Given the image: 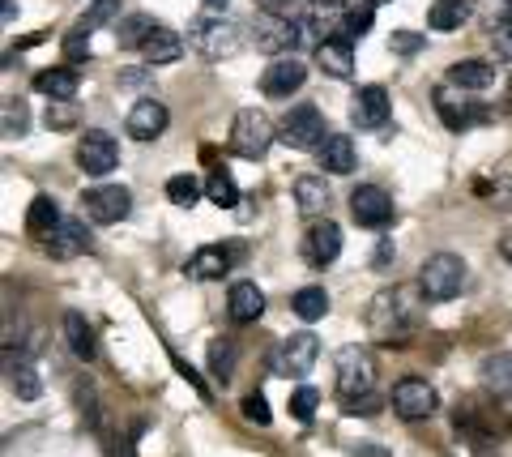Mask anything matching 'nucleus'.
Wrapping results in <instances>:
<instances>
[{
	"label": "nucleus",
	"instance_id": "1",
	"mask_svg": "<svg viewBox=\"0 0 512 457\" xmlns=\"http://www.w3.org/2000/svg\"><path fill=\"white\" fill-rule=\"evenodd\" d=\"M367 321H372V334L384 338V342H402L414 321H419V304H414V295L406 287H389L372 299V312H367Z\"/></svg>",
	"mask_w": 512,
	"mask_h": 457
},
{
	"label": "nucleus",
	"instance_id": "2",
	"mask_svg": "<svg viewBox=\"0 0 512 457\" xmlns=\"http://www.w3.org/2000/svg\"><path fill=\"white\" fill-rule=\"evenodd\" d=\"M461 287H466V261H461L457 252H436V257L423 261V270H419L423 299H431V304H448V299L461 295Z\"/></svg>",
	"mask_w": 512,
	"mask_h": 457
},
{
	"label": "nucleus",
	"instance_id": "3",
	"mask_svg": "<svg viewBox=\"0 0 512 457\" xmlns=\"http://www.w3.org/2000/svg\"><path fill=\"white\" fill-rule=\"evenodd\" d=\"M274 120H269L261 107H244V112H235V124H231V150L239 159H265L269 146H274Z\"/></svg>",
	"mask_w": 512,
	"mask_h": 457
},
{
	"label": "nucleus",
	"instance_id": "4",
	"mask_svg": "<svg viewBox=\"0 0 512 457\" xmlns=\"http://www.w3.org/2000/svg\"><path fill=\"white\" fill-rule=\"evenodd\" d=\"M278 137H282L291 150H320V146H325V137H329L325 112H320V107H312V103L291 107V112L282 116V124H278Z\"/></svg>",
	"mask_w": 512,
	"mask_h": 457
},
{
	"label": "nucleus",
	"instance_id": "5",
	"mask_svg": "<svg viewBox=\"0 0 512 457\" xmlns=\"http://www.w3.org/2000/svg\"><path fill=\"white\" fill-rule=\"evenodd\" d=\"M372 385H376V364L363 346H342L338 351V393L342 402H359V398H372Z\"/></svg>",
	"mask_w": 512,
	"mask_h": 457
},
{
	"label": "nucleus",
	"instance_id": "6",
	"mask_svg": "<svg viewBox=\"0 0 512 457\" xmlns=\"http://www.w3.org/2000/svg\"><path fill=\"white\" fill-rule=\"evenodd\" d=\"M188 39L205 60H222L239 52V26H231L227 18H210V13L188 26Z\"/></svg>",
	"mask_w": 512,
	"mask_h": 457
},
{
	"label": "nucleus",
	"instance_id": "7",
	"mask_svg": "<svg viewBox=\"0 0 512 457\" xmlns=\"http://www.w3.org/2000/svg\"><path fill=\"white\" fill-rule=\"evenodd\" d=\"M82 210L90 223H120V218H128V210H133V193H128L124 184H94L82 193Z\"/></svg>",
	"mask_w": 512,
	"mask_h": 457
},
{
	"label": "nucleus",
	"instance_id": "8",
	"mask_svg": "<svg viewBox=\"0 0 512 457\" xmlns=\"http://www.w3.org/2000/svg\"><path fill=\"white\" fill-rule=\"evenodd\" d=\"M436 389H431L423 376H406V381H397L393 393H389V406L397 415H402L406 423H419L427 415H436Z\"/></svg>",
	"mask_w": 512,
	"mask_h": 457
},
{
	"label": "nucleus",
	"instance_id": "9",
	"mask_svg": "<svg viewBox=\"0 0 512 457\" xmlns=\"http://www.w3.org/2000/svg\"><path fill=\"white\" fill-rule=\"evenodd\" d=\"M393 197L384 193L376 184H359L355 193H350V218H355L359 227H372V231H384L393 223Z\"/></svg>",
	"mask_w": 512,
	"mask_h": 457
},
{
	"label": "nucleus",
	"instance_id": "10",
	"mask_svg": "<svg viewBox=\"0 0 512 457\" xmlns=\"http://www.w3.org/2000/svg\"><path fill=\"white\" fill-rule=\"evenodd\" d=\"M252 47L256 52H265V56H291V47L299 43V30L291 18H274V13H261V18L252 22Z\"/></svg>",
	"mask_w": 512,
	"mask_h": 457
},
{
	"label": "nucleus",
	"instance_id": "11",
	"mask_svg": "<svg viewBox=\"0 0 512 457\" xmlns=\"http://www.w3.org/2000/svg\"><path fill=\"white\" fill-rule=\"evenodd\" d=\"M77 163H82L86 176H111L116 163H120L116 137L103 133V129H86L82 141H77Z\"/></svg>",
	"mask_w": 512,
	"mask_h": 457
},
{
	"label": "nucleus",
	"instance_id": "12",
	"mask_svg": "<svg viewBox=\"0 0 512 457\" xmlns=\"http://www.w3.org/2000/svg\"><path fill=\"white\" fill-rule=\"evenodd\" d=\"M342 257V227L333 223V218H316L303 235V261L312 265V270H325Z\"/></svg>",
	"mask_w": 512,
	"mask_h": 457
},
{
	"label": "nucleus",
	"instance_id": "13",
	"mask_svg": "<svg viewBox=\"0 0 512 457\" xmlns=\"http://www.w3.org/2000/svg\"><path fill=\"white\" fill-rule=\"evenodd\" d=\"M316 359H320V342H316V334H291L282 346H278V355H274V368H278V376H308L312 368H316Z\"/></svg>",
	"mask_w": 512,
	"mask_h": 457
},
{
	"label": "nucleus",
	"instance_id": "14",
	"mask_svg": "<svg viewBox=\"0 0 512 457\" xmlns=\"http://www.w3.org/2000/svg\"><path fill=\"white\" fill-rule=\"evenodd\" d=\"M389 116H393V103H389V90H384V86H363L355 94V103H350V124L363 129V133L384 129Z\"/></svg>",
	"mask_w": 512,
	"mask_h": 457
},
{
	"label": "nucleus",
	"instance_id": "15",
	"mask_svg": "<svg viewBox=\"0 0 512 457\" xmlns=\"http://www.w3.org/2000/svg\"><path fill=\"white\" fill-rule=\"evenodd\" d=\"M308 82V65L291 52V56H278L274 65H265L261 73V90L269 94V99H291V94Z\"/></svg>",
	"mask_w": 512,
	"mask_h": 457
},
{
	"label": "nucleus",
	"instance_id": "16",
	"mask_svg": "<svg viewBox=\"0 0 512 457\" xmlns=\"http://www.w3.org/2000/svg\"><path fill=\"white\" fill-rule=\"evenodd\" d=\"M167 107L158 103V99H137L133 103V112H128L124 120V129L128 137H137V141H154V137H163L167 133Z\"/></svg>",
	"mask_w": 512,
	"mask_h": 457
},
{
	"label": "nucleus",
	"instance_id": "17",
	"mask_svg": "<svg viewBox=\"0 0 512 457\" xmlns=\"http://www.w3.org/2000/svg\"><path fill=\"white\" fill-rule=\"evenodd\" d=\"M43 248L60 261L82 257V252H90V231H86V223H77V218H64V223L43 240Z\"/></svg>",
	"mask_w": 512,
	"mask_h": 457
},
{
	"label": "nucleus",
	"instance_id": "18",
	"mask_svg": "<svg viewBox=\"0 0 512 457\" xmlns=\"http://www.w3.org/2000/svg\"><path fill=\"white\" fill-rule=\"evenodd\" d=\"M316 159H320V167H325L329 176H350V171L359 167L355 141H350L346 133H329V137H325V146L316 150Z\"/></svg>",
	"mask_w": 512,
	"mask_h": 457
},
{
	"label": "nucleus",
	"instance_id": "19",
	"mask_svg": "<svg viewBox=\"0 0 512 457\" xmlns=\"http://www.w3.org/2000/svg\"><path fill=\"white\" fill-rule=\"evenodd\" d=\"M188 278H197V282H214V278H222L231 270V248H222V244H205V248H197L188 257Z\"/></svg>",
	"mask_w": 512,
	"mask_h": 457
},
{
	"label": "nucleus",
	"instance_id": "20",
	"mask_svg": "<svg viewBox=\"0 0 512 457\" xmlns=\"http://www.w3.org/2000/svg\"><path fill=\"white\" fill-rule=\"evenodd\" d=\"M436 112H440V120H444L453 133H466L470 124L483 120V112H478L470 99H457L453 90H436Z\"/></svg>",
	"mask_w": 512,
	"mask_h": 457
},
{
	"label": "nucleus",
	"instance_id": "21",
	"mask_svg": "<svg viewBox=\"0 0 512 457\" xmlns=\"http://www.w3.org/2000/svg\"><path fill=\"white\" fill-rule=\"evenodd\" d=\"M227 312H231V321H239V325L261 321V312H265L261 287H256V282H235L231 295H227Z\"/></svg>",
	"mask_w": 512,
	"mask_h": 457
},
{
	"label": "nucleus",
	"instance_id": "22",
	"mask_svg": "<svg viewBox=\"0 0 512 457\" xmlns=\"http://www.w3.org/2000/svg\"><path fill=\"white\" fill-rule=\"evenodd\" d=\"M478 376H483V385L491 398L508 402L512 398V351H495L483 359V368H478Z\"/></svg>",
	"mask_w": 512,
	"mask_h": 457
},
{
	"label": "nucleus",
	"instance_id": "23",
	"mask_svg": "<svg viewBox=\"0 0 512 457\" xmlns=\"http://www.w3.org/2000/svg\"><path fill=\"white\" fill-rule=\"evenodd\" d=\"M316 65L325 69L329 77H338V82H346L350 73H355V52H350L346 39H325L316 47Z\"/></svg>",
	"mask_w": 512,
	"mask_h": 457
},
{
	"label": "nucleus",
	"instance_id": "24",
	"mask_svg": "<svg viewBox=\"0 0 512 457\" xmlns=\"http://www.w3.org/2000/svg\"><path fill=\"white\" fill-rule=\"evenodd\" d=\"M448 82L461 90H487V86H495V65L491 60H478V56L457 60V65L448 69Z\"/></svg>",
	"mask_w": 512,
	"mask_h": 457
},
{
	"label": "nucleus",
	"instance_id": "25",
	"mask_svg": "<svg viewBox=\"0 0 512 457\" xmlns=\"http://www.w3.org/2000/svg\"><path fill=\"white\" fill-rule=\"evenodd\" d=\"M60 223H64V214H60V206H56V197L39 193L35 201H30V210H26V231L35 235V240H47V235H52Z\"/></svg>",
	"mask_w": 512,
	"mask_h": 457
},
{
	"label": "nucleus",
	"instance_id": "26",
	"mask_svg": "<svg viewBox=\"0 0 512 457\" xmlns=\"http://www.w3.org/2000/svg\"><path fill=\"white\" fill-rule=\"evenodd\" d=\"M35 90L43 94V99H52V103H73V94H77V73L69 65H60V69H43L35 77Z\"/></svg>",
	"mask_w": 512,
	"mask_h": 457
},
{
	"label": "nucleus",
	"instance_id": "27",
	"mask_svg": "<svg viewBox=\"0 0 512 457\" xmlns=\"http://www.w3.org/2000/svg\"><path fill=\"white\" fill-rule=\"evenodd\" d=\"M295 206H299V214L320 218L329 210V184L320 176H299L295 180Z\"/></svg>",
	"mask_w": 512,
	"mask_h": 457
},
{
	"label": "nucleus",
	"instance_id": "28",
	"mask_svg": "<svg viewBox=\"0 0 512 457\" xmlns=\"http://www.w3.org/2000/svg\"><path fill=\"white\" fill-rule=\"evenodd\" d=\"M470 0H431L427 9V26L440 30V35H448V30H461V22L470 18Z\"/></svg>",
	"mask_w": 512,
	"mask_h": 457
},
{
	"label": "nucleus",
	"instance_id": "29",
	"mask_svg": "<svg viewBox=\"0 0 512 457\" xmlns=\"http://www.w3.org/2000/svg\"><path fill=\"white\" fill-rule=\"evenodd\" d=\"M180 52H184V43H180V35H175V30H167V26H158L154 35H150V43L141 47L146 65H175V60H180Z\"/></svg>",
	"mask_w": 512,
	"mask_h": 457
},
{
	"label": "nucleus",
	"instance_id": "30",
	"mask_svg": "<svg viewBox=\"0 0 512 457\" xmlns=\"http://www.w3.org/2000/svg\"><path fill=\"white\" fill-rule=\"evenodd\" d=\"M154 30H158V22L150 18V13H128V18H120V26H116V43L124 47V52H133V47L150 43Z\"/></svg>",
	"mask_w": 512,
	"mask_h": 457
},
{
	"label": "nucleus",
	"instance_id": "31",
	"mask_svg": "<svg viewBox=\"0 0 512 457\" xmlns=\"http://www.w3.org/2000/svg\"><path fill=\"white\" fill-rule=\"evenodd\" d=\"M64 338H69V351L77 355V359H94V351H99V346H94V329L86 325V317L82 312H69V317H64Z\"/></svg>",
	"mask_w": 512,
	"mask_h": 457
},
{
	"label": "nucleus",
	"instance_id": "32",
	"mask_svg": "<svg viewBox=\"0 0 512 457\" xmlns=\"http://www.w3.org/2000/svg\"><path fill=\"white\" fill-rule=\"evenodd\" d=\"M291 308H295L299 321H320L329 312V291L325 287H303V291H295Z\"/></svg>",
	"mask_w": 512,
	"mask_h": 457
},
{
	"label": "nucleus",
	"instance_id": "33",
	"mask_svg": "<svg viewBox=\"0 0 512 457\" xmlns=\"http://www.w3.org/2000/svg\"><path fill=\"white\" fill-rule=\"evenodd\" d=\"M201 180L197 176H188V171H180V176H171L167 180V201H175V206H184V210H192L201 201Z\"/></svg>",
	"mask_w": 512,
	"mask_h": 457
},
{
	"label": "nucleus",
	"instance_id": "34",
	"mask_svg": "<svg viewBox=\"0 0 512 457\" xmlns=\"http://www.w3.org/2000/svg\"><path fill=\"white\" fill-rule=\"evenodd\" d=\"M116 22L120 26V0H94V5L82 13V18H77V30H99V26H111Z\"/></svg>",
	"mask_w": 512,
	"mask_h": 457
},
{
	"label": "nucleus",
	"instance_id": "35",
	"mask_svg": "<svg viewBox=\"0 0 512 457\" xmlns=\"http://www.w3.org/2000/svg\"><path fill=\"white\" fill-rule=\"evenodd\" d=\"M376 22V0H350L346 5V35L350 39H363Z\"/></svg>",
	"mask_w": 512,
	"mask_h": 457
},
{
	"label": "nucleus",
	"instance_id": "36",
	"mask_svg": "<svg viewBox=\"0 0 512 457\" xmlns=\"http://www.w3.org/2000/svg\"><path fill=\"white\" fill-rule=\"evenodd\" d=\"M205 197H210L218 210H231V206H239V184L227 176V171H214V176L205 180Z\"/></svg>",
	"mask_w": 512,
	"mask_h": 457
},
{
	"label": "nucleus",
	"instance_id": "37",
	"mask_svg": "<svg viewBox=\"0 0 512 457\" xmlns=\"http://www.w3.org/2000/svg\"><path fill=\"white\" fill-rule=\"evenodd\" d=\"M9 389L18 393L22 402H35L39 393H43V385H39V372H35V364H13V368H9Z\"/></svg>",
	"mask_w": 512,
	"mask_h": 457
},
{
	"label": "nucleus",
	"instance_id": "38",
	"mask_svg": "<svg viewBox=\"0 0 512 457\" xmlns=\"http://www.w3.org/2000/svg\"><path fill=\"white\" fill-rule=\"evenodd\" d=\"M210 372L218 376L222 385L231 381V372H235V342L231 338H214L210 342Z\"/></svg>",
	"mask_w": 512,
	"mask_h": 457
},
{
	"label": "nucleus",
	"instance_id": "39",
	"mask_svg": "<svg viewBox=\"0 0 512 457\" xmlns=\"http://www.w3.org/2000/svg\"><path fill=\"white\" fill-rule=\"evenodd\" d=\"M316 406H320V393H316L312 385H303V389L291 393V415H295L299 423H308V419L316 415Z\"/></svg>",
	"mask_w": 512,
	"mask_h": 457
},
{
	"label": "nucleus",
	"instance_id": "40",
	"mask_svg": "<svg viewBox=\"0 0 512 457\" xmlns=\"http://www.w3.org/2000/svg\"><path fill=\"white\" fill-rule=\"evenodd\" d=\"M244 419H248V423H261V428H265L269 419H274V415H269L265 393H248V398H244Z\"/></svg>",
	"mask_w": 512,
	"mask_h": 457
},
{
	"label": "nucleus",
	"instance_id": "41",
	"mask_svg": "<svg viewBox=\"0 0 512 457\" xmlns=\"http://www.w3.org/2000/svg\"><path fill=\"white\" fill-rule=\"evenodd\" d=\"M90 56V35L86 30H69V39H64V60H86Z\"/></svg>",
	"mask_w": 512,
	"mask_h": 457
},
{
	"label": "nucleus",
	"instance_id": "42",
	"mask_svg": "<svg viewBox=\"0 0 512 457\" xmlns=\"http://www.w3.org/2000/svg\"><path fill=\"white\" fill-rule=\"evenodd\" d=\"M389 47L397 56H414L423 47V35H414V30H393V39H389Z\"/></svg>",
	"mask_w": 512,
	"mask_h": 457
},
{
	"label": "nucleus",
	"instance_id": "43",
	"mask_svg": "<svg viewBox=\"0 0 512 457\" xmlns=\"http://www.w3.org/2000/svg\"><path fill=\"white\" fill-rule=\"evenodd\" d=\"M5 133L9 137H22L26 133V107L22 103H9L5 107Z\"/></svg>",
	"mask_w": 512,
	"mask_h": 457
},
{
	"label": "nucleus",
	"instance_id": "44",
	"mask_svg": "<svg viewBox=\"0 0 512 457\" xmlns=\"http://www.w3.org/2000/svg\"><path fill=\"white\" fill-rule=\"evenodd\" d=\"M73 124V107L69 103H52L47 107V129H69Z\"/></svg>",
	"mask_w": 512,
	"mask_h": 457
},
{
	"label": "nucleus",
	"instance_id": "45",
	"mask_svg": "<svg viewBox=\"0 0 512 457\" xmlns=\"http://www.w3.org/2000/svg\"><path fill=\"white\" fill-rule=\"evenodd\" d=\"M261 5V13H274V18H295L299 0H256Z\"/></svg>",
	"mask_w": 512,
	"mask_h": 457
},
{
	"label": "nucleus",
	"instance_id": "46",
	"mask_svg": "<svg viewBox=\"0 0 512 457\" xmlns=\"http://www.w3.org/2000/svg\"><path fill=\"white\" fill-rule=\"evenodd\" d=\"M491 201H495V206H500V210H512V180H508V176L495 180V188H491Z\"/></svg>",
	"mask_w": 512,
	"mask_h": 457
},
{
	"label": "nucleus",
	"instance_id": "47",
	"mask_svg": "<svg viewBox=\"0 0 512 457\" xmlns=\"http://www.w3.org/2000/svg\"><path fill=\"white\" fill-rule=\"evenodd\" d=\"M500 252H504V261L512 265V231H508V235H504V240H500Z\"/></svg>",
	"mask_w": 512,
	"mask_h": 457
},
{
	"label": "nucleus",
	"instance_id": "48",
	"mask_svg": "<svg viewBox=\"0 0 512 457\" xmlns=\"http://www.w3.org/2000/svg\"><path fill=\"white\" fill-rule=\"evenodd\" d=\"M18 18V5H13V0H5V22H13Z\"/></svg>",
	"mask_w": 512,
	"mask_h": 457
},
{
	"label": "nucleus",
	"instance_id": "49",
	"mask_svg": "<svg viewBox=\"0 0 512 457\" xmlns=\"http://www.w3.org/2000/svg\"><path fill=\"white\" fill-rule=\"evenodd\" d=\"M205 5H210V9H227L231 0H205Z\"/></svg>",
	"mask_w": 512,
	"mask_h": 457
},
{
	"label": "nucleus",
	"instance_id": "50",
	"mask_svg": "<svg viewBox=\"0 0 512 457\" xmlns=\"http://www.w3.org/2000/svg\"><path fill=\"white\" fill-rule=\"evenodd\" d=\"M316 5H350V0H316Z\"/></svg>",
	"mask_w": 512,
	"mask_h": 457
},
{
	"label": "nucleus",
	"instance_id": "51",
	"mask_svg": "<svg viewBox=\"0 0 512 457\" xmlns=\"http://www.w3.org/2000/svg\"><path fill=\"white\" fill-rule=\"evenodd\" d=\"M504 26H508V30H512V9H508V13H504Z\"/></svg>",
	"mask_w": 512,
	"mask_h": 457
},
{
	"label": "nucleus",
	"instance_id": "52",
	"mask_svg": "<svg viewBox=\"0 0 512 457\" xmlns=\"http://www.w3.org/2000/svg\"><path fill=\"white\" fill-rule=\"evenodd\" d=\"M376 5H393V0H376Z\"/></svg>",
	"mask_w": 512,
	"mask_h": 457
}]
</instances>
